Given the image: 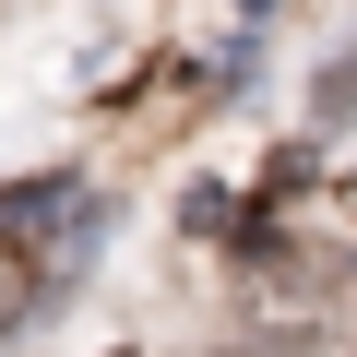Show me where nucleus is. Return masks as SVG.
<instances>
[{
	"mask_svg": "<svg viewBox=\"0 0 357 357\" xmlns=\"http://www.w3.org/2000/svg\"><path fill=\"white\" fill-rule=\"evenodd\" d=\"M36 298H48V286H36V250H24V238H0V333H24Z\"/></svg>",
	"mask_w": 357,
	"mask_h": 357,
	"instance_id": "obj_1",
	"label": "nucleus"
}]
</instances>
